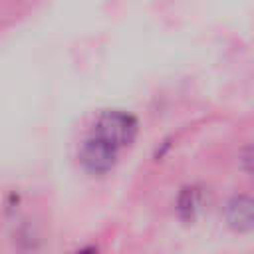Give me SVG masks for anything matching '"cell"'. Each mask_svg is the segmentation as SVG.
<instances>
[{
    "instance_id": "1",
    "label": "cell",
    "mask_w": 254,
    "mask_h": 254,
    "mask_svg": "<svg viewBox=\"0 0 254 254\" xmlns=\"http://www.w3.org/2000/svg\"><path fill=\"white\" fill-rule=\"evenodd\" d=\"M93 135L101 137L115 149L129 145L135 135H137V121L133 115L123 113V111H103L95 125H93Z\"/></svg>"
},
{
    "instance_id": "2",
    "label": "cell",
    "mask_w": 254,
    "mask_h": 254,
    "mask_svg": "<svg viewBox=\"0 0 254 254\" xmlns=\"http://www.w3.org/2000/svg\"><path fill=\"white\" fill-rule=\"evenodd\" d=\"M115 157H117V149L97 135L87 137L79 149V161L91 173L109 171L115 165Z\"/></svg>"
},
{
    "instance_id": "3",
    "label": "cell",
    "mask_w": 254,
    "mask_h": 254,
    "mask_svg": "<svg viewBox=\"0 0 254 254\" xmlns=\"http://www.w3.org/2000/svg\"><path fill=\"white\" fill-rule=\"evenodd\" d=\"M224 220L232 230L246 232L254 228V198L248 194H234L224 206Z\"/></svg>"
},
{
    "instance_id": "4",
    "label": "cell",
    "mask_w": 254,
    "mask_h": 254,
    "mask_svg": "<svg viewBox=\"0 0 254 254\" xmlns=\"http://www.w3.org/2000/svg\"><path fill=\"white\" fill-rule=\"evenodd\" d=\"M194 196H196L194 189H185V190L181 192V196H179V210H181L183 214H187V216H189V214H192L194 204H196Z\"/></svg>"
},
{
    "instance_id": "5",
    "label": "cell",
    "mask_w": 254,
    "mask_h": 254,
    "mask_svg": "<svg viewBox=\"0 0 254 254\" xmlns=\"http://www.w3.org/2000/svg\"><path fill=\"white\" fill-rule=\"evenodd\" d=\"M240 167L248 175L254 177V145H248V147L242 149V153H240Z\"/></svg>"
},
{
    "instance_id": "6",
    "label": "cell",
    "mask_w": 254,
    "mask_h": 254,
    "mask_svg": "<svg viewBox=\"0 0 254 254\" xmlns=\"http://www.w3.org/2000/svg\"><path fill=\"white\" fill-rule=\"evenodd\" d=\"M93 252V248H87V250H81V252H77V254H91Z\"/></svg>"
}]
</instances>
